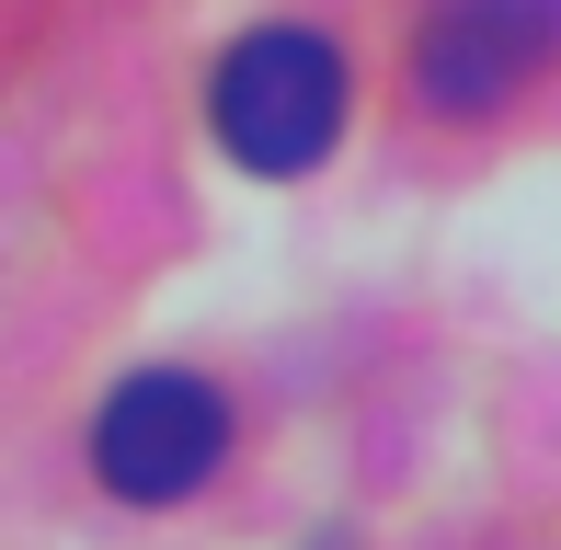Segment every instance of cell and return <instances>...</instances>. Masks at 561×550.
I'll use <instances>...</instances> for the list:
<instances>
[{
	"instance_id": "7a4b0ae2",
	"label": "cell",
	"mask_w": 561,
	"mask_h": 550,
	"mask_svg": "<svg viewBox=\"0 0 561 550\" xmlns=\"http://www.w3.org/2000/svg\"><path fill=\"white\" fill-rule=\"evenodd\" d=\"M229 459V402L195 367H138L104 413H92V482L115 505H184Z\"/></svg>"
},
{
	"instance_id": "3957f363",
	"label": "cell",
	"mask_w": 561,
	"mask_h": 550,
	"mask_svg": "<svg viewBox=\"0 0 561 550\" xmlns=\"http://www.w3.org/2000/svg\"><path fill=\"white\" fill-rule=\"evenodd\" d=\"M561 58V0H436L413 35V92L436 115H493Z\"/></svg>"
},
{
	"instance_id": "6da1fadb",
	"label": "cell",
	"mask_w": 561,
	"mask_h": 550,
	"mask_svg": "<svg viewBox=\"0 0 561 550\" xmlns=\"http://www.w3.org/2000/svg\"><path fill=\"white\" fill-rule=\"evenodd\" d=\"M207 127H218L229 161L264 172V184L333 161V138H344V58H333V35H310V23H252V35L218 58V81H207Z\"/></svg>"
}]
</instances>
